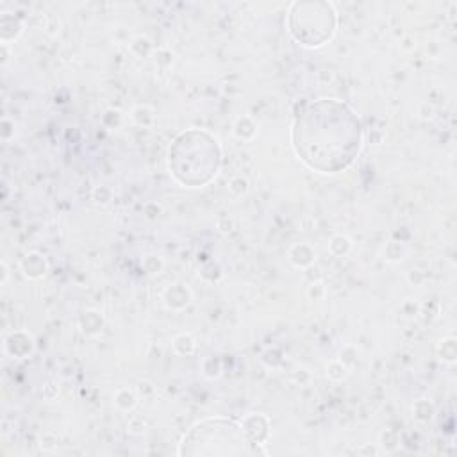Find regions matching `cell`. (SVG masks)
<instances>
[{
	"label": "cell",
	"instance_id": "cell-1",
	"mask_svg": "<svg viewBox=\"0 0 457 457\" xmlns=\"http://www.w3.org/2000/svg\"><path fill=\"white\" fill-rule=\"evenodd\" d=\"M293 146L309 168L337 173L361 148V123L353 111L337 100L312 102L295 120Z\"/></svg>",
	"mask_w": 457,
	"mask_h": 457
},
{
	"label": "cell",
	"instance_id": "cell-2",
	"mask_svg": "<svg viewBox=\"0 0 457 457\" xmlns=\"http://www.w3.org/2000/svg\"><path fill=\"white\" fill-rule=\"evenodd\" d=\"M248 430L228 418H205L184 436L180 455H253L259 453Z\"/></svg>",
	"mask_w": 457,
	"mask_h": 457
}]
</instances>
